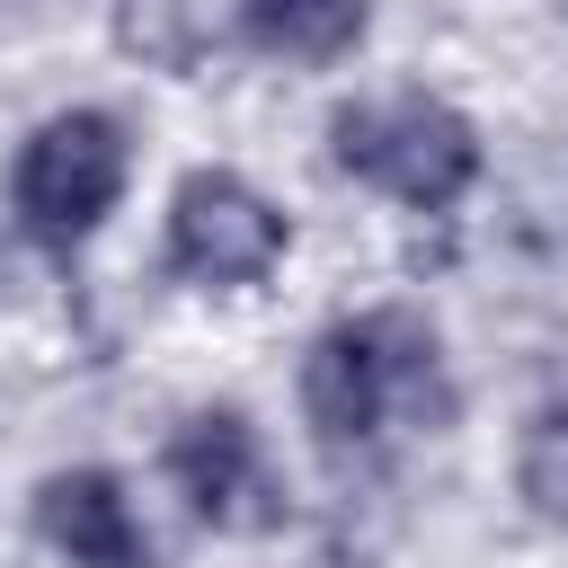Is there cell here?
<instances>
[{
	"label": "cell",
	"mask_w": 568,
	"mask_h": 568,
	"mask_svg": "<svg viewBox=\"0 0 568 568\" xmlns=\"http://www.w3.org/2000/svg\"><path fill=\"white\" fill-rule=\"evenodd\" d=\"M106 27H115V53L142 62V71H204L213 53V9L204 0H106Z\"/></svg>",
	"instance_id": "ba28073f"
},
{
	"label": "cell",
	"mask_w": 568,
	"mask_h": 568,
	"mask_svg": "<svg viewBox=\"0 0 568 568\" xmlns=\"http://www.w3.org/2000/svg\"><path fill=\"white\" fill-rule=\"evenodd\" d=\"M515 497L550 532H568V399H541L524 417V435H515Z\"/></svg>",
	"instance_id": "9c48e42d"
},
{
	"label": "cell",
	"mask_w": 568,
	"mask_h": 568,
	"mask_svg": "<svg viewBox=\"0 0 568 568\" xmlns=\"http://www.w3.org/2000/svg\"><path fill=\"white\" fill-rule=\"evenodd\" d=\"M373 27V0H240V36L275 62H337Z\"/></svg>",
	"instance_id": "52a82bcc"
},
{
	"label": "cell",
	"mask_w": 568,
	"mask_h": 568,
	"mask_svg": "<svg viewBox=\"0 0 568 568\" xmlns=\"http://www.w3.org/2000/svg\"><path fill=\"white\" fill-rule=\"evenodd\" d=\"M328 151L346 178H364L373 195H390L408 213H453L479 186V124L426 89L346 98L328 115Z\"/></svg>",
	"instance_id": "7a4b0ae2"
},
{
	"label": "cell",
	"mask_w": 568,
	"mask_h": 568,
	"mask_svg": "<svg viewBox=\"0 0 568 568\" xmlns=\"http://www.w3.org/2000/svg\"><path fill=\"white\" fill-rule=\"evenodd\" d=\"M160 462H169V488L186 497L195 524H213V532H266V524H284V488H275L266 444H257V426L240 408L178 417V435H169Z\"/></svg>",
	"instance_id": "5b68a950"
},
{
	"label": "cell",
	"mask_w": 568,
	"mask_h": 568,
	"mask_svg": "<svg viewBox=\"0 0 568 568\" xmlns=\"http://www.w3.org/2000/svg\"><path fill=\"white\" fill-rule=\"evenodd\" d=\"M36 532L53 559L71 568H151V532H142V506L115 470L98 462H71V470H44L36 479Z\"/></svg>",
	"instance_id": "8992f818"
},
{
	"label": "cell",
	"mask_w": 568,
	"mask_h": 568,
	"mask_svg": "<svg viewBox=\"0 0 568 568\" xmlns=\"http://www.w3.org/2000/svg\"><path fill=\"white\" fill-rule=\"evenodd\" d=\"M435 328L399 302L382 311H355V320H328L302 355V426L328 462H355L373 453L399 417H417L435 399Z\"/></svg>",
	"instance_id": "6da1fadb"
},
{
	"label": "cell",
	"mask_w": 568,
	"mask_h": 568,
	"mask_svg": "<svg viewBox=\"0 0 568 568\" xmlns=\"http://www.w3.org/2000/svg\"><path fill=\"white\" fill-rule=\"evenodd\" d=\"M124 178H133V142L106 106H62L44 115L27 142H18V169H9V204L18 222L44 240V248H80L115 204H124Z\"/></svg>",
	"instance_id": "3957f363"
},
{
	"label": "cell",
	"mask_w": 568,
	"mask_h": 568,
	"mask_svg": "<svg viewBox=\"0 0 568 568\" xmlns=\"http://www.w3.org/2000/svg\"><path fill=\"white\" fill-rule=\"evenodd\" d=\"M293 248V222L275 195H257L240 169H186L169 195V275L186 284H266Z\"/></svg>",
	"instance_id": "277c9868"
}]
</instances>
